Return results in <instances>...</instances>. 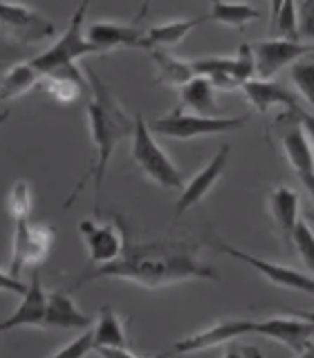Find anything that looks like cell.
<instances>
[{
    "label": "cell",
    "instance_id": "8",
    "mask_svg": "<svg viewBox=\"0 0 314 358\" xmlns=\"http://www.w3.org/2000/svg\"><path fill=\"white\" fill-rule=\"evenodd\" d=\"M3 29L7 41H14L18 48H32L56 34L54 22L45 18L41 11L11 0H3Z\"/></svg>",
    "mask_w": 314,
    "mask_h": 358
},
{
    "label": "cell",
    "instance_id": "12",
    "mask_svg": "<svg viewBox=\"0 0 314 358\" xmlns=\"http://www.w3.org/2000/svg\"><path fill=\"white\" fill-rule=\"evenodd\" d=\"M229 157H231V145L229 143L220 145V148L216 150V155H213L211 159L207 162V166L184 184V188L179 190L177 204H175L177 217H182L184 213H189L191 208H196L200 201L211 193V188L218 184V179L224 175V171H227Z\"/></svg>",
    "mask_w": 314,
    "mask_h": 358
},
{
    "label": "cell",
    "instance_id": "2",
    "mask_svg": "<svg viewBox=\"0 0 314 358\" xmlns=\"http://www.w3.org/2000/svg\"><path fill=\"white\" fill-rule=\"evenodd\" d=\"M88 81H90L93 99H90V103L86 106V119L90 128V139H93V145H95V162L90 164L88 177H90V182H93V190H95V213H99L108 164L112 159V155H115L117 145L126 137H132L135 119L128 115V110L121 106V101L112 92V87L99 74L90 72ZM88 177L78 182L74 193L67 199V204L74 201L76 193L86 186Z\"/></svg>",
    "mask_w": 314,
    "mask_h": 358
},
{
    "label": "cell",
    "instance_id": "32",
    "mask_svg": "<svg viewBox=\"0 0 314 358\" xmlns=\"http://www.w3.org/2000/svg\"><path fill=\"white\" fill-rule=\"evenodd\" d=\"M292 246L299 251V257L303 260V264H306L308 271L314 275V229L306 220L299 222V227L294 231V240H292Z\"/></svg>",
    "mask_w": 314,
    "mask_h": 358
},
{
    "label": "cell",
    "instance_id": "26",
    "mask_svg": "<svg viewBox=\"0 0 314 358\" xmlns=\"http://www.w3.org/2000/svg\"><path fill=\"white\" fill-rule=\"evenodd\" d=\"M209 18L224 27L245 29L250 22L261 18V11L247 3H227V0H218V3H213Z\"/></svg>",
    "mask_w": 314,
    "mask_h": 358
},
{
    "label": "cell",
    "instance_id": "3",
    "mask_svg": "<svg viewBox=\"0 0 314 358\" xmlns=\"http://www.w3.org/2000/svg\"><path fill=\"white\" fill-rule=\"evenodd\" d=\"M130 143V157L137 164L139 171L155 182L157 186L168 190H182L184 188V175L182 171L171 162V157L166 155L155 139V132L151 123H146L142 115H135V132Z\"/></svg>",
    "mask_w": 314,
    "mask_h": 358
},
{
    "label": "cell",
    "instance_id": "6",
    "mask_svg": "<svg viewBox=\"0 0 314 358\" xmlns=\"http://www.w3.org/2000/svg\"><path fill=\"white\" fill-rule=\"evenodd\" d=\"M211 246L218 253H224V255L233 257V260L252 266L256 273H261L267 280V282H272V285H276L280 289H289V291H299V294L314 296V275L310 271L303 273L294 266L269 262V260H265V257H258V255H252L247 251L235 249V246H231L229 242H224L220 238H211Z\"/></svg>",
    "mask_w": 314,
    "mask_h": 358
},
{
    "label": "cell",
    "instance_id": "16",
    "mask_svg": "<svg viewBox=\"0 0 314 358\" xmlns=\"http://www.w3.org/2000/svg\"><path fill=\"white\" fill-rule=\"evenodd\" d=\"M267 210H269V215H272L278 233L283 235L287 244H292L294 231L301 222V195L294 188L278 184L269 190V195H267Z\"/></svg>",
    "mask_w": 314,
    "mask_h": 358
},
{
    "label": "cell",
    "instance_id": "27",
    "mask_svg": "<svg viewBox=\"0 0 314 358\" xmlns=\"http://www.w3.org/2000/svg\"><path fill=\"white\" fill-rule=\"evenodd\" d=\"M269 29H272L274 36L301 41V11L294 0H285L278 14L269 22Z\"/></svg>",
    "mask_w": 314,
    "mask_h": 358
},
{
    "label": "cell",
    "instance_id": "28",
    "mask_svg": "<svg viewBox=\"0 0 314 358\" xmlns=\"http://www.w3.org/2000/svg\"><path fill=\"white\" fill-rule=\"evenodd\" d=\"M45 78V92L59 103H74L81 99V94L90 87V81H76L67 76H43Z\"/></svg>",
    "mask_w": 314,
    "mask_h": 358
},
{
    "label": "cell",
    "instance_id": "14",
    "mask_svg": "<svg viewBox=\"0 0 314 358\" xmlns=\"http://www.w3.org/2000/svg\"><path fill=\"white\" fill-rule=\"evenodd\" d=\"M48 300L50 294L43 289L41 275L34 268L29 278V287L25 294L20 296V305L11 313L7 320L0 322V331H11L18 327H39L45 329V316H48Z\"/></svg>",
    "mask_w": 314,
    "mask_h": 358
},
{
    "label": "cell",
    "instance_id": "38",
    "mask_svg": "<svg viewBox=\"0 0 314 358\" xmlns=\"http://www.w3.org/2000/svg\"><path fill=\"white\" fill-rule=\"evenodd\" d=\"M292 311H294V309H292ZM294 313H299V316H303V318L310 320V322L314 324V311H301V309H296Z\"/></svg>",
    "mask_w": 314,
    "mask_h": 358
},
{
    "label": "cell",
    "instance_id": "33",
    "mask_svg": "<svg viewBox=\"0 0 314 358\" xmlns=\"http://www.w3.org/2000/svg\"><path fill=\"white\" fill-rule=\"evenodd\" d=\"M93 327L83 329L74 341L59 347V350H54L52 356H56V358H81V356H88L90 352H95V329Z\"/></svg>",
    "mask_w": 314,
    "mask_h": 358
},
{
    "label": "cell",
    "instance_id": "1",
    "mask_svg": "<svg viewBox=\"0 0 314 358\" xmlns=\"http://www.w3.org/2000/svg\"><path fill=\"white\" fill-rule=\"evenodd\" d=\"M106 278L126 280V282L146 289H162L168 285L189 282V280H216V282L220 280L216 268L200 260L193 244L177 240H128L121 257H117L115 262L88 268L83 275L74 280L72 291L86 282Z\"/></svg>",
    "mask_w": 314,
    "mask_h": 358
},
{
    "label": "cell",
    "instance_id": "31",
    "mask_svg": "<svg viewBox=\"0 0 314 358\" xmlns=\"http://www.w3.org/2000/svg\"><path fill=\"white\" fill-rule=\"evenodd\" d=\"M233 76L240 87L247 81L256 78V56H254V48L250 43H240L238 50L233 54Z\"/></svg>",
    "mask_w": 314,
    "mask_h": 358
},
{
    "label": "cell",
    "instance_id": "19",
    "mask_svg": "<svg viewBox=\"0 0 314 358\" xmlns=\"http://www.w3.org/2000/svg\"><path fill=\"white\" fill-rule=\"evenodd\" d=\"M88 38L93 41L101 52L130 48V50H149V38L146 31L121 25V22H95L88 29Z\"/></svg>",
    "mask_w": 314,
    "mask_h": 358
},
{
    "label": "cell",
    "instance_id": "13",
    "mask_svg": "<svg viewBox=\"0 0 314 358\" xmlns=\"http://www.w3.org/2000/svg\"><path fill=\"white\" fill-rule=\"evenodd\" d=\"M254 324H256V320H245V318L216 320L213 324H209V327L179 338L175 343V352L193 354V352H202V350H211V347H218L224 343L240 341L245 336L254 334Z\"/></svg>",
    "mask_w": 314,
    "mask_h": 358
},
{
    "label": "cell",
    "instance_id": "29",
    "mask_svg": "<svg viewBox=\"0 0 314 358\" xmlns=\"http://www.w3.org/2000/svg\"><path fill=\"white\" fill-rule=\"evenodd\" d=\"M289 78L314 112V54L303 56L294 65H289Z\"/></svg>",
    "mask_w": 314,
    "mask_h": 358
},
{
    "label": "cell",
    "instance_id": "22",
    "mask_svg": "<svg viewBox=\"0 0 314 358\" xmlns=\"http://www.w3.org/2000/svg\"><path fill=\"white\" fill-rule=\"evenodd\" d=\"M149 52H151V59L155 63V72H157L155 83L157 85H166V87H177L179 90L184 83H189L191 78L196 76L193 63L177 59V56H173L171 52H166L164 48H153Z\"/></svg>",
    "mask_w": 314,
    "mask_h": 358
},
{
    "label": "cell",
    "instance_id": "39",
    "mask_svg": "<svg viewBox=\"0 0 314 358\" xmlns=\"http://www.w3.org/2000/svg\"><path fill=\"white\" fill-rule=\"evenodd\" d=\"M149 7H151V0H142V9H139V18H144L146 16V11H149Z\"/></svg>",
    "mask_w": 314,
    "mask_h": 358
},
{
    "label": "cell",
    "instance_id": "17",
    "mask_svg": "<svg viewBox=\"0 0 314 358\" xmlns=\"http://www.w3.org/2000/svg\"><path fill=\"white\" fill-rule=\"evenodd\" d=\"M95 318H90L88 313L78 309L72 291L56 289L50 291L48 300V316H45V329H78L83 331L93 327Z\"/></svg>",
    "mask_w": 314,
    "mask_h": 358
},
{
    "label": "cell",
    "instance_id": "10",
    "mask_svg": "<svg viewBox=\"0 0 314 358\" xmlns=\"http://www.w3.org/2000/svg\"><path fill=\"white\" fill-rule=\"evenodd\" d=\"M254 336H263V338L276 341L280 345L289 347L294 354H306L310 352V345L314 341V324L294 311H285V313H280V316L256 320Z\"/></svg>",
    "mask_w": 314,
    "mask_h": 358
},
{
    "label": "cell",
    "instance_id": "25",
    "mask_svg": "<svg viewBox=\"0 0 314 358\" xmlns=\"http://www.w3.org/2000/svg\"><path fill=\"white\" fill-rule=\"evenodd\" d=\"M193 63L196 74H202L213 81L218 90H233L240 87L233 76V56H202Z\"/></svg>",
    "mask_w": 314,
    "mask_h": 358
},
{
    "label": "cell",
    "instance_id": "24",
    "mask_svg": "<svg viewBox=\"0 0 314 358\" xmlns=\"http://www.w3.org/2000/svg\"><path fill=\"white\" fill-rule=\"evenodd\" d=\"M41 72L39 67L34 65L32 61L29 63H20V65H14L9 67L3 76V90H0V99L9 103V101H14L22 94H27L29 90L41 81Z\"/></svg>",
    "mask_w": 314,
    "mask_h": 358
},
{
    "label": "cell",
    "instance_id": "7",
    "mask_svg": "<svg viewBox=\"0 0 314 358\" xmlns=\"http://www.w3.org/2000/svg\"><path fill=\"white\" fill-rule=\"evenodd\" d=\"M78 235L86 244L88 260L93 266L115 262L126 251L128 244V235L119 220H81L78 222Z\"/></svg>",
    "mask_w": 314,
    "mask_h": 358
},
{
    "label": "cell",
    "instance_id": "9",
    "mask_svg": "<svg viewBox=\"0 0 314 358\" xmlns=\"http://www.w3.org/2000/svg\"><path fill=\"white\" fill-rule=\"evenodd\" d=\"M52 242H54V229L45 227V224H36L32 220L16 222L11 262L7 266V271L18 275L22 268H36L48 257Z\"/></svg>",
    "mask_w": 314,
    "mask_h": 358
},
{
    "label": "cell",
    "instance_id": "40",
    "mask_svg": "<svg viewBox=\"0 0 314 358\" xmlns=\"http://www.w3.org/2000/svg\"><path fill=\"white\" fill-rule=\"evenodd\" d=\"M211 3H218V0H211Z\"/></svg>",
    "mask_w": 314,
    "mask_h": 358
},
{
    "label": "cell",
    "instance_id": "30",
    "mask_svg": "<svg viewBox=\"0 0 314 358\" xmlns=\"http://www.w3.org/2000/svg\"><path fill=\"white\" fill-rule=\"evenodd\" d=\"M34 208V193L27 182H16L11 186L9 195H7V210L9 215L14 217L16 222L20 220H29Z\"/></svg>",
    "mask_w": 314,
    "mask_h": 358
},
{
    "label": "cell",
    "instance_id": "34",
    "mask_svg": "<svg viewBox=\"0 0 314 358\" xmlns=\"http://www.w3.org/2000/svg\"><path fill=\"white\" fill-rule=\"evenodd\" d=\"M301 36L314 41V0H303L301 5Z\"/></svg>",
    "mask_w": 314,
    "mask_h": 358
},
{
    "label": "cell",
    "instance_id": "23",
    "mask_svg": "<svg viewBox=\"0 0 314 358\" xmlns=\"http://www.w3.org/2000/svg\"><path fill=\"white\" fill-rule=\"evenodd\" d=\"M209 16H200V18H177V20H168L162 25H153L151 29H146V38H149V50L153 48H173V45L182 43L191 31L200 27Z\"/></svg>",
    "mask_w": 314,
    "mask_h": 358
},
{
    "label": "cell",
    "instance_id": "35",
    "mask_svg": "<svg viewBox=\"0 0 314 358\" xmlns=\"http://www.w3.org/2000/svg\"><path fill=\"white\" fill-rule=\"evenodd\" d=\"M292 115H294L301 123H303V128L308 130V134H310V141H312V145H314V112L310 110V112H306V110H294L292 112Z\"/></svg>",
    "mask_w": 314,
    "mask_h": 358
},
{
    "label": "cell",
    "instance_id": "18",
    "mask_svg": "<svg viewBox=\"0 0 314 358\" xmlns=\"http://www.w3.org/2000/svg\"><path fill=\"white\" fill-rule=\"evenodd\" d=\"M243 94L247 99V103H250L256 112H269L272 108H287L289 112L299 110V101L296 96L285 90L283 85H278L274 78H252V81H247L243 87Z\"/></svg>",
    "mask_w": 314,
    "mask_h": 358
},
{
    "label": "cell",
    "instance_id": "15",
    "mask_svg": "<svg viewBox=\"0 0 314 358\" xmlns=\"http://www.w3.org/2000/svg\"><path fill=\"white\" fill-rule=\"evenodd\" d=\"M95 352L101 356H126L137 358L139 354L128 347V334L123 329V320L110 305L99 307L95 318Z\"/></svg>",
    "mask_w": 314,
    "mask_h": 358
},
{
    "label": "cell",
    "instance_id": "11",
    "mask_svg": "<svg viewBox=\"0 0 314 358\" xmlns=\"http://www.w3.org/2000/svg\"><path fill=\"white\" fill-rule=\"evenodd\" d=\"M256 56V76L274 78L283 67L294 65L303 56L314 54V45L301 43L294 38H267L252 45Z\"/></svg>",
    "mask_w": 314,
    "mask_h": 358
},
{
    "label": "cell",
    "instance_id": "5",
    "mask_svg": "<svg viewBox=\"0 0 314 358\" xmlns=\"http://www.w3.org/2000/svg\"><path fill=\"white\" fill-rule=\"evenodd\" d=\"M250 117H207L196 115V112H182L173 110L164 117H157L151 121V128L155 134H162L168 139H198V137H211V134H224L233 132L247 126Z\"/></svg>",
    "mask_w": 314,
    "mask_h": 358
},
{
    "label": "cell",
    "instance_id": "4",
    "mask_svg": "<svg viewBox=\"0 0 314 358\" xmlns=\"http://www.w3.org/2000/svg\"><path fill=\"white\" fill-rule=\"evenodd\" d=\"M90 0H78V7L74 9V14L70 18V25L65 27L52 48H48L43 54H39L36 59H32V63L39 67V72L43 76L52 74L59 67L74 65L81 56L86 54H101L97 45L88 38V34H83V22L88 14Z\"/></svg>",
    "mask_w": 314,
    "mask_h": 358
},
{
    "label": "cell",
    "instance_id": "37",
    "mask_svg": "<svg viewBox=\"0 0 314 358\" xmlns=\"http://www.w3.org/2000/svg\"><path fill=\"white\" fill-rule=\"evenodd\" d=\"M283 3H285V0H272V14H269V18H274L278 14V9L283 7Z\"/></svg>",
    "mask_w": 314,
    "mask_h": 358
},
{
    "label": "cell",
    "instance_id": "21",
    "mask_svg": "<svg viewBox=\"0 0 314 358\" xmlns=\"http://www.w3.org/2000/svg\"><path fill=\"white\" fill-rule=\"evenodd\" d=\"M218 87L213 85L211 78L196 74L189 83L179 87V106L196 112V115L213 117L218 110Z\"/></svg>",
    "mask_w": 314,
    "mask_h": 358
},
{
    "label": "cell",
    "instance_id": "20",
    "mask_svg": "<svg viewBox=\"0 0 314 358\" xmlns=\"http://www.w3.org/2000/svg\"><path fill=\"white\" fill-rule=\"evenodd\" d=\"M280 143H283V155L287 164L292 166V171L296 175L314 173V145L310 141L308 130L303 128V123L299 119L283 132Z\"/></svg>",
    "mask_w": 314,
    "mask_h": 358
},
{
    "label": "cell",
    "instance_id": "36",
    "mask_svg": "<svg viewBox=\"0 0 314 358\" xmlns=\"http://www.w3.org/2000/svg\"><path fill=\"white\" fill-rule=\"evenodd\" d=\"M299 179H301V184L306 186V193H308V197L312 199V204H314V173L299 175Z\"/></svg>",
    "mask_w": 314,
    "mask_h": 358
}]
</instances>
